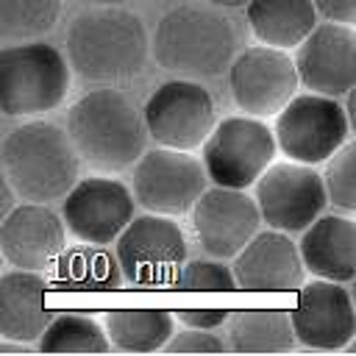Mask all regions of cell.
Here are the masks:
<instances>
[{"label":"cell","instance_id":"d4e9b609","mask_svg":"<svg viewBox=\"0 0 356 356\" xmlns=\"http://www.w3.org/2000/svg\"><path fill=\"white\" fill-rule=\"evenodd\" d=\"M39 348L47 353H103L111 348L108 331L83 314H58L39 337Z\"/></svg>","mask_w":356,"mask_h":356},{"label":"cell","instance_id":"52a82bcc","mask_svg":"<svg viewBox=\"0 0 356 356\" xmlns=\"http://www.w3.org/2000/svg\"><path fill=\"white\" fill-rule=\"evenodd\" d=\"M275 142L284 156L303 164L328 161L348 139V111L331 95H295L275 114Z\"/></svg>","mask_w":356,"mask_h":356},{"label":"cell","instance_id":"ba28073f","mask_svg":"<svg viewBox=\"0 0 356 356\" xmlns=\"http://www.w3.org/2000/svg\"><path fill=\"white\" fill-rule=\"evenodd\" d=\"M147 134L161 147L195 150L214 131V97L192 78H175L161 83L145 103Z\"/></svg>","mask_w":356,"mask_h":356},{"label":"cell","instance_id":"7c38bea8","mask_svg":"<svg viewBox=\"0 0 356 356\" xmlns=\"http://www.w3.org/2000/svg\"><path fill=\"white\" fill-rule=\"evenodd\" d=\"M300 75L295 58L270 44L239 53L228 67V89L239 111L250 117H275L298 92Z\"/></svg>","mask_w":356,"mask_h":356},{"label":"cell","instance_id":"6da1fadb","mask_svg":"<svg viewBox=\"0 0 356 356\" xmlns=\"http://www.w3.org/2000/svg\"><path fill=\"white\" fill-rule=\"evenodd\" d=\"M67 134L81 161L97 172H122L145 153V114L117 89H92L67 114Z\"/></svg>","mask_w":356,"mask_h":356},{"label":"cell","instance_id":"3957f363","mask_svg":"<svg viewBox=\"0 0 356 356\" xmlns=\"http://www.w3.org/2000/svg\"><path fill=\"white\" fill-rule=\"evenodd\" d=\"M3 178L14 195L33 203L64 197L78 184L81 153L67 131L53 122H22L6 134L0 147Z\"/></svg>","mask_w":356,"mask_h":356},{"label":"cell","instance_id":"e0dca14e","mask_svg":"<svg viewBox=\"0 0 356 356\" xmlns=\"http://www.w3.org/2000/svg\"><path fill=\"white\" fill-rule=\"evenodd\" d=\"M64 220V217H61ZM47 203H22L3 217L0 250L11 267L42 270L64 253V222Z\"/></svg>","mask_w":356,"mask_h":356},{"label":"cell","instance_id":"484cf974","mask_svg":"<svg viewBox=\"0 0 356 356\" xmlns=\"http://www.w3.org/2000/svg\"><path fill=\"white\" fill-rule=\"evenodd\" d=\"M61 0H0V39L6 44L33 42L53 31Z\"/></svg>","mask_w":356,"mask_h":356},{"label":"cell","instance_id":"4316f807","mask_svg":"<svg viewBox=\"0 0 356 356\" xmlns=\"http://www.w3.org/2000/svg\"><path fill=\"white\" fill-rule=\"evenodd\" d=\"M325 189L328 203H334L342 211L356 214V139L345 142L328 161H325Z\"/></svg>","mask_w":356,"mask_h":356},{"label":"cell","instance_id":"d590c367","mask_svg":"<svg viewBox=\"0 0 356 356\" xmlns=\"http://www.w3.org/2000/svg\"><path fill=\"white\" fill-rule=\"evenodd\" d=\"M350 295H353V303H356V278H353V289H350Z\"/></svg>","mask_w":356,"mask_h":356},{"label":"cell","instance_id":"30bf717a","mask_svg":"<svg viewBox=\"0 0 356 356\" xmlns=\"http://www.w3.org/2000/svg\"><path fill=\"white\" fill-rule=\"evenodd\" d=\"M256 203L261 220L278 231H306L325 209L328 189L325 178L314 164L303 161H275L256 181Z\"/></svg>","mask_w":356,"mask_h":356},{"label":"cell","instance_id":"7402d4cb","mask_svg":"<svg viewBox=\"0 0 356 356\" xmlns=\"http://www.w3.org/2000/svg\"><path fill=\"white\" fill-rule=\"evenodd\" d=\"M228 348L234 350H292V317L281 309H239L225 323Z\"/></svg>","mask_w":356,"mask_h":356},{"label":"cell","instance_id":"7a4b0ae2","mask_svg":"<svg viewBox=\"0 0 356 356\" xmlns=\"http://www.w3.org/2000/svg\"><path fill=\"white\" fill-rule=\"evenodd\" d=\"M147 31L142 19L120 6H92L67 28L70 67L95 83L136 75L147 58Z\"/></svg>","mask_w":356,"mask_h":356},{"label":"cell","instance_id":"4fadbf2b","mask_svg":"<svg viewBox=\"0 0 356 356\" xmlns=\"http://www.w3.org/2000/svg\"><path fill=\"white\" fill-rule=\"evenodd\" d=\"M131 189L114 178H81L61 200L67 231L83 245H111L134 220Z\"/></svg>","mask_w":356,"mask_h":356},{"label":"cell","instance_id":"1f68e13d","mask_svg":"<svg viewBox=\"0 0 356 356\" xmlns=\"http://www.w3.org/2000/svg\"><path fill=\"white\" fill-rule=\"evenodd\" d=\"M345 111H348V120H350V128L356 131V86L348 92V103H345Z\"/></svg>","mask_w":356,"mask_h":356},{"label":"cell","instance_id":"ac0fdd59","mask_svg":"<svg viewBox=\"0 0 356 356\" xmlns=\"http://www.w3.org/2000/svg\"><path fill=\"white\" fill-rule=\"evenodd\" d=\"M303 270L300 248L278 228L256 234L234 259V275L245 292L298 289L303 284Z\"/></svg>","mask_w":356,"mask_h":356},{"label":"cell","instance_id":"5b68a950","mask_svg":"<svg viewBox=\"0 0 356 356\" xmlns=\"http://www.w3.org/2000/svg\"><path fill=\"white\" fill-rule=\"evenodd\" d=\"M70 58L47 42L0 50V108L6 117H39L58 108L70 89Z\"/></svg>","mask_w":356,"mask_h":356},{"label":"cell","instance_id":"4dcf8cb0","mask_svg":"<svg viewBox=\"0 0 356 356\" xmlns=\"http://www.w3.org/2000/svg\"><path fill=\"white\" fill-rule=\"evenodd\" d=\"M314 6L331 22H342V25L356 22V0H314Z\"/></svg>","mask_w":356,"mask_h":356},{"label":"cell","instance_id":"f546056e","mask_svg":"<svg viewBox=\"0 0 356 356\" xmlns=\"http://www.w3.org/2000/svg\"><path fill=\"white\" fill-rule=\"evenodd\" d=\"M228 312L225 309H181L178 312V320L184 325H192V328H220L222 323H228Z\"/></svg>","mask_w":356,"mask_h":356},{"label":"cell","instance_id":"ffe728a7","mask_svg":"<svg viewBox=\"0 0 356 356\" xmlns=\"http://www.w3.org/2000/svg\"><path fill=\"white\" fill-rule=\"evenodd\" d=\"M44 278L36 270H8L0 275V334L3 339L33 342L53 320L44 306Z\"/></svg>","mask_w":356,"mask_h":356},{"label":"cell","instance_id":"9a60e30c","mask_svg":"<svg viewBox=\"0 0 356 356\" xmlns=\"http://www.w3.org/2000/svg\"><path fill=\"white\" fill-rule=\"evenodd\" d=\"M295 337L314 350L348 348L356 337V303L342 281L317 278L300 284L298 303L289 312Z\"/></svg>","mask_w":356,"mask_h":356},{"label":"cell","instance_id":"d6a6232c","mask_svg":"<svg viewBox=\"0 0 356 356\" xmlns=\"http://www.w3.org/2000/svg\"><path fill=\"white\" fill-rule=\"evenodd\" d=\"M211 6H217V8H242V6H248L250 0H209Z\"/></svg>","mask_w":356,"mask_h":356},{"label":"cell","instance_id":"2e32d148","mask_svg":"<svg viewBox=\"0 0 356 356\" xmlns=\"http://www.w3.org/2000/svg\"><path fill=\"white\" fill-rule=\"evenodd\" d=\"M300 83L320 95H348L356 86V31L342 22H320L295 53Z\"/></svg>","mask_w":356,"mask_h":356},{"label":"cell","instance_id":"8992f818","mask_svg":"<svg viewBox=\"0 0 356 356\" xmlns=\"http://www.w3.org/2000/svg\"><path fill=\"white\" fill-rule=\"evenodd\" d=\"M275 147V131L267 128L261 117H225L203 142V164L209 181L217 186L248 189L273 164Z\"/></svg>","mask_w":356,"mask_h":356},{"label":"cell","instance_id":"836d02e7","mask_svg":"<svg viewBox=\"0 0 356 356\" xmlns=\"http://www.w3.org/2000/svg\"><path fill=\"white\" fill-rule=\"evenodd\" d=\"M78 3H83V6H120L125 0H78Z\"/></svg>","mask_w":356,"mask_h":356},{"label":"cell","instance_id":"e575fe53","mask_svg":"<svg viewBox=\"0 0 356 356\" xmlns=\"http://www.w3.org/2000/svg\"><path fill=\"white\" fill-rule=\"evenodd\" d=\"M348 350H353V353H356V337H353V339L348 342Z\"/></svg>","mask_w":356,"mask_h":356},{"label":"cell","instance_id":"603a6c76","mask_svg":"<svg viewBox=\"0 0 356 356\" xmlns=\"http://www.w3.org/2000/svg\"><path fill=\"white\" fill-rule=\"evenodd\" d=\"M175 317L164 309H114L106 314V331L120 350H159L175 334Z\"/></svg>","mask_w":356,"mask_h":356},{"label":"cell","instance_id":"9c48e42d","mask_svg":"<svg viewBox=\"0 0 356 356\" xmlns=\"http://www.w3.org/2000/svg\"><path fill=\"white\" fill-rule=\"evenodd\" d=\"M117 259L128 284H172L186 261V239L167 214H142L128 222L117 239Z\"/></svg>","mask_w":356,"mask_h":356},{"label":"cell","instance_id":"277c9868","mask_svg":"<svg viewBox=\"0 0 356 356\" xmlns=\"http://www.w3.org/2000/svg\"><path fill=\"white\" fill-rule=\"evenodd\" d=\"M150 47L167 72L181 78H217L234 61L236 33L231 19L214 8L178 6L159 19Z\"/></svg>","mask_w":356,"mask_h":356},{"label":"cell","instance_id":"d6986e66","mask_svg":"<svg viewBox=\"0 0 356 356\" xmlns=\"http://www.w3.org/2000/svg\"><path fill=\"white\" fill-rule=\"evenodd\" d=\"M298 248L312 275L342 284L356 278V220L320 214L303 231Z\"/></svg>","mask_w":356,"mask_h":356},{"label":"cell","instance_id":"f1b7e54d","mask_svg":"<svg viewBox=\"0 0 356 356\" xmlns=\"http://www.w3.org/2000/svg\"><path fill=\"white\" fill-rule=\"evenodd\" d=\"M164 348L172 350V353H200V350L217 353V350H225L228 342H222L217 334H211V328H192V325H186L184 331L172 334Z\"/></svg>","mask_w":356,"mask_h":356},{"label":"cell","instance_id":"8fae6325","mask_svg":"<svg viewBox=\"0 0 356 356\" xmlns=\"http://www.w3.org/2000/svg\"><path fill=\"white\" fill-rule=\"evenodd\" d=\"M206 164L189 156V150L153 147L134 164V195L147 211L184 214L192 211L197 197L206 192Z\"/></svg>","mask_w":356,"mask_h":356},{"label":"cell","instance_id":"5bb4252c","mask_svg":"<svg viewBox=\"0 0 356 356\" xmlns=\"http://www.w3.org/2000/svg\"><path fill=\"white\" fill-rule=\"evenodd\" d=\"M261 209L245 189L217 186L206 189L192 206V228L200 248L217 259L236 256L256 234Z\"/></svg>","mask_w":356,"mask_h":356},{"label":"cell","instance_id":"83f0119b","mask_svg":"<svg viewBox=\"0 0 356 356\" xmlns=\"http://www.w3.org/2000/svg\"><path fill=\"white\" fill-rule=\"evenodd\" d=\"M236 286L239 284L234 267H225L222 261H211V259L186 261L172 281V289L178 292H234Z\"/></svg>","mask_w":356,"mask_h":356},{"label":"cell","instance_id":"cb8c5ba5","mask_svg":"<svg viewBox=\"0 0 356 356\" xmlns=\"http://www.w3.org/2000/svg\"><path fill=\"white\" fill-rule=\"evenodd\" d=\"M125 281L120 259L108 256L103 245H89L67 253L58 261V284L75 292H111Z\"/></svg>","mask_w":356,"mask_h":356},{"label":"cell","instance_id":"44dd1931","mask_svg":"<svg viewBox=\"0 0 356 356\" xmlns=\"http://www.w3.org/2000/svg\"><path fill=\"white\" fill-rule=\"evenodd\" d=\"M250 33L270 47L292 50L317 28L314 0H250L245 6Z\"/></svg>","mask_w":356,"mask_h":356}]
</instances>
